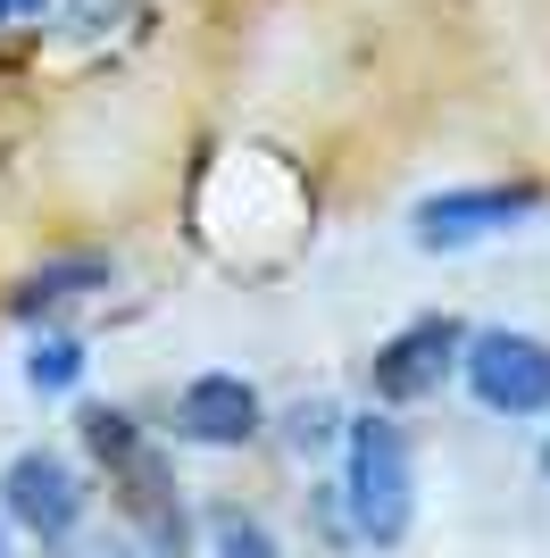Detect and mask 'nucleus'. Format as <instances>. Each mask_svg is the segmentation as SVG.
<instances>
[{
  "label": "nucleus",
  "instance_id": "obj_1",
  "mask_svg": "<svg viewBox=\"0 0 550 558\" xmlns=\"http://www.w3.org/2000/svg\"><path fill=\"white\" fill-rule=\"evenodd\" d=\"M343 525L350 542L367 550H400L417 525V459H409V434L392 425V409H359L343 417Z\"/></svg>",
  "mask_w": 550,
  "mask_h": 558
},
{
  "label": "nucleus",
  "instance_id": "obj_2",
  "mask_svg": "<svg viewBox=\"0 0 550 558\" xmlns=\"http://www.w3.org/2000/svg\"><path fill=\"white\" fill-rule=\"evenodd\" d=\"M458 375H467L483 417H509V425L550 417V342L526 326H467Z\"/></svg>",
  "mask_w": 550,
  "mask_h": 558
},
{
  "label": "nucleus",
  "instance_id": "obj_3",
  "mask_svg": "<svg viewBox=\"0 0 550 558\" xmlns=\"http://www.w3.org/2000/svg\"><path fill=\"white\" fill-rule=\"evenodd\" d=\"M458 350H467V317H451V308L409 317L400 333H384L375 359H367V392H375V409H417V400H434L442 384L458 375Z\"/></svg>",
  "mask_w": 550,
  "mask_h": 558
},
{
  "label": "nucleus",
  "instance_id": "obj_4",
  "mask_svg": "<svg viewBox=\"0 0 550 558\" xmlns=\"http://www.w3.org/2000/svg\"><path fill=\"white\" fill-rule=\"evenodd\" d=\"M84 509H92V492L59 450L34 442V450H17V459L0 466V525H17L25 542L59 550L68 534H84Z\"/></svg>",
  "mask_w": 550,
  "mask_h": 558
},
{
  "label": "nucleus",
  "instance_id": "obj_5",
  "mask_svg": "<svg viewBox=\"0 0 550 558\" xmlns=\"http://www.w3.org/2000/svg\"><path fill=\"white\" fill-rule=\"evenodd\" d=\"M526 217H542V184H451L409 209V242L417 251H467V242H492Z\"/></svg>",
  "mask_w": 550,
  "mask_h": 558
},
{
  "label": "nucleus",
  "instance_id": "obj_6",
  "mask_svg": "<svg viewBox=\"0 0 550 558\" xmlns=\"http://www.w3.org/2000/svg\"><path fill=\"white\" fill-rule=\"evenodd\" d=\"M267 434V400H259L251 375H234V367H208L192 375L176 392V442L192 450H242Z\"/></svg>",
  "mask_w": 550,
  "mask_h": 558
},
{
  "label": "nucleus",
  "instance_id": "obj_7",
  "mask_svg": "<svg viewBox=\"0 0 550 558\" xmlns=\"http://www.w3.org/2000/svg\"><path fill=\"white\" fill-rule=\"evenodd\" d=\"M117 500H125V517H134V534H142V558H192L201 525L183 509V484L151 459V450L117 466Z\"/></svg>",
  "mask_w": 550,
  "mask_h": 558
},
{
  "label": "nucleus",
  "instance_id": "obj_8",
  "mask_svg": "<svg viewBox=\"0 0 550 558\" xmlns=\"http://www.w3.org/2000/svg\"><path fill=\"white\" fill-rule=\"evenodd\" d=\"M109 283H117V258L109 251H59V258H43V267L9 292V317H17V326H43V317L92 301V292H109Z\"/></svg>",
  "mask_w": 550,
  "mask_h": 558
},
{
  "label": "nucleus",
  "instance_id": "obj_9",
  "mask_svg": "<svg viewBox=\"0 0 550 558\" xmlns=\"http://www.w3.org/2000/svg\"><path fill=\"white\" fill-rule=\"evenodd\" d=\"M201 542H208V558H284L275 550V525L259 509H242V500H217L201 517Z\"/></svg>",
  "mask_w": 550,
  "mask_h": 558
},
{
  "label": "nucleus",
  "instance_id": "obj_10",
  "mask_svg": "<svg viewBox=\"0 0 550 558\" xmlns=\"http://www.w3.org/2000/svg\"><path fill=\"white\" fill-rule=\"evenodd\" d=\"M75 442L117 475L125 459H142V425L125 417V409H109V400H84V409H75Z\"/></svg>",
  "mask_w": 550,
  "mask_h": 558
},
{
  "label": "nucleus",
  "instance_id": "obj_11",
  "mask_svg": "<svg viewBox=\"0 0 550 558\" xmlns=\"http://www.w3.org/2000/svg\"><path fill=\"white\" fill-rule=\"evenodd\" d=\"M25 384H34L43 400L75 392V384H84V342H75V333H34V350H25Z\"/></svg>",
  "mask_w": 550,
  "mask_h": 558
},
{
  "label": "nucleus",
  "instance_id": "obj_12",
  "mask_svg": "<svg viewBox=\"0 0 550 558\" xmlns=\"http://www.w3.org/2000/svg\"><path fill=\"white\" fill-rule=\"evenodd\" d=\"M284 442L300 450V459H325V450H343V409H334V400L325 392H309V400H292V409H284Z\"/></svg>",
  "mask_w": 550,
  "mask_h": 558
},
{
  "label": "nucleus",
  "instance_id": "obj_13",
  "mask_svg": "<svg viewBox=\"0 0 550 558\" xmlns=\"http://www.w3.org/2000/svg\"><path fill=\"white\" fill-rule=\"evenodd\" d=\"M50 558H142V550H134L125 534H92V542H84V534H68V542H59Z\"/></svg>",
  "mask_w": 550,
  "mask_h": 558
},
{
  "label": "nucleus",
  "instance_id": "obj_14",
  "mask_svg": "<svg viewBox=\"0 0 550 558\" xmlns=\"http://www.w3.org/2000/svg\"><path fill=\"white\" fill-rule=\"evenodd\" d=\"M34 9H43V0H9V17H34Z\"/></svg>",
  "mask_w": 550,
  "mask_h": 558
},
{
  "label": "nucleus",
  "instance_id": "obj_15",
  "mask_svg": "<svg viewBox=\"0 0 550 558\" xmlns=\"http://www.w3.org/2000/svg\"><path fill=\"white\" fill-rule=\"evenodd\" d=\"M542 475H550V434H542Z\"/></svg>",
  "mask_w": 550,
  "mask_h": 558
},
{
  "label": "nucleus",
  "instance_id": "obj_16",
  "mask_svg": "<svg viewBox=\"0 0 550 558\" xmlns=\"http://www.w3.org/2000/svg\"><path fill=\"white\" fill-rule=\"evenodd\" d=\"M0 558H9V525H0Z\"/></svg>",
  "mask_w": 550,
  "mask_h": 558
},
{
  "label": "nucleus",
  "instance_id": "obj_17",
  "mask_svg": "<svg viewBox=\"0 0 550 558\" xmlns=\"http://www.w3.org/2000/svg\"><path fill=\"white\" fill-rule=\"evenodd\" d=\"M0 25H9V0H0Z\"/></svg>",
  "mask_w": 550,
  "mask_h": 558
}]
</instances>
